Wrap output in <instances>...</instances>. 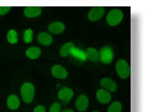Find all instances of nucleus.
<instances>
[{
    "label": "nucleus",
    "instance_id": "f257e3e1",
    "mask_svg": "<svg viewBox=\"0 0 147 112\" xmlns=\"http://www.w3.org/2000/svg\"><path fill=\"white\" fill-rule=\"evenodd\" d=\"M35 89L32 84L30 82H26L21 87V93L22 98L24 101L29 103L32 101L34 95Z\"/></svg>",
    "mask_w": 147,
    "mask_h": 112
},
{
    "label": "nucleus",
    "instance_id": "f03ea898",
    "mask_svg": "<svg viewBox=\"0 0 147 112\" xmlns=\"http://www.w3.org/2000/svg\"><path fill=\"white\" fill-rule=\"evenodd\" d=\"M116 71L120 78L126 79L130 74V68L125 60H119L115 65Z\"/></svg>",
    "mask_w": 147,
    "mask_h": 112
},
{
    "label": "nucleus",
    "instance_id": "7ed1b4c3",
    "mask_svg": "<svg viewBox=\"0 0 147 112\" xmlns=\"http://www.w3.org/2000/svg\"><path fill=\"white\" fill-rule=\"evenodd\" d=\"M123 16V13L121 10L117 9H112L107 15V22L108 24L111 26L116 25L121 22Z\"/></svg>",
    "mask_w": 147,
    "mask_h": 112
},
{
    "label": "nucleus",
    "instance_id": "20e7f679",
    "mask_svg": "<svg viewBox=\"0 0 147 112\" xmlns=\"http://www.w3.org/2000/svg\"><path fill=\"white\" fill-rule=\"evenodd\" d=\"M99 58L104 64H110L114 58V52L110 47H105L100 50Z\"/></svg>",
    "mask_w": 147,
    "mask_h": 112
},
{
    "label": "nucleus",
    "instance_id": "39448f33",
    "mask_svg": "<svg viewBox=\"0 0 147 112\" xmlns=\"http://www.w3.org/2000/svg\"><path fill=\"white\" fill-rule=\"evenodd\" d=\"M105 13V9L103 7H94L88 13V19L91 21H97L102 18Z\"/></svg>",
    "mask_w": 147,
    "mask_h": 112
},
{
    "label": "nucleus",
    "instance_id": "423d86ee",
    "mask_svg": "<svg viewBox=\"0 0 147 112\" xmlns=\"http://www.w3.org/2000/svg\"><path fill=\"white\" fill-rule=\"evenodd\" d=\"M73 96V91L69 88L65 87L61 89L58 94V97L61 101H63V103H67L71 100Z\"/></svg>",
    "mask_w": 147,
    "mask_h": 112
},
{
    "label": "nucleus",
    "instance_id": "0eeeda50",
    "mask_svg": "<svg viewBox=\"0 0 147 112\" xmlns=\"http://www.w3.org/2000/svg\"><path fill=\"white\" fill-rule=\"evenodd\" d=\"M89 100L87 97L84 95H80L77 99L75 105L77 110L80 111H86L88 107Z\"/></svg>",
    "mask_w": 147,
    "mask_h": 112
},
{
    "label": "nucleus",
    "instance_id": "6e6552de",
    "mask_svg": "<svg viewBox=\"0 0 147 112\" xmlns=\"http://www.w3.org/2000/svg\"><path fill=\"white\" fill-rule=\"evenodd\" d=\"M51 71L53 76L59 79H65L68 76L67 70L60 65L53 66L51 69Z\"/></svg>",
    "mask_w": 147,
    "mask_h": 112
},
{
    "label": "nucleus",
    "instance_id": "1a4fd4ad",
    "mask_svg": "<svg viewBox=\"0 0 147 112\" xmlns=\"http://www.w3.org/2000/svg\"><path fill=\"white\" fill-rule=\"evenodd\" d=\"M96 97L98 101L103 104L108 103L111 100V95L109 92L104 89H99L96 93Z\"/></svg>",
    "mask_w": 147,
    "mask_h": 112
},
{
    "label": "nucleus",
    "instance_id": "9d476101",
    "mask_svg": "<svg viewBox=\"0 0 147 112\" xmlns=\"http://www.w3.org/2000/svg\"><path fill=\"white\" fill-rule=\"evenodd\" d=\"M41 12H42L41 7H38V6L26 7L24 11L25 16L30 18L38 16L41 14Z\"/></svg>",
    "mask_w": 147,
    "mask_h": 112
},
{
    "label": "nucleus",
    "instance_id": "9b49d317",
    "mask_svg": "<svg viewBox=\"0 0 147 112\" xmlns=\"http://www.w3.org/2000/svg\"><path fill=\"white\" fill-rule=\"evenodd\" d=\"M65 28V26L63 23L60 22H55L52 23L49 25L48 30L50 32L53 34H58L63 32Z\"/></svg>",
    "mask_w": 147,
    "mask_h": 112
},
{
    "label": "nucleus",
    "instance_id": "f8f14e48",
    "mask_svg": "<svg viewBox=\"0 0 147 112\" xmlns=\"http://www.w3.org/2000/svg\"><path fill=\"white\" fill-rule=\"evenodd\" d=\"M37 40L39 43L43 45H50L52 43V37L48 33L41 32L38 35Z\"/></svg>",
    "mask_w": 147,
    "mask_h": 112
},
{
    "label": "nucleus",
    "instance_id": "ddd939ff",
    "mask_svg": "<svg viewBox=\"0 0 147 112\" xmlns=\"http://www.w3.org/2000/svg\"><path fill=\"white\" fill-rule=\"evenodd\" d=\"M100 84L103 87L111 92H115L117 90V84L111 79L104 78L100 80Z\"/></svg>",
    "mask_w": 147,
    "mask_h": 112
},
{
    "label": "nucleus",
    "instance_id": "4468645a",
    "mask_svg": "<svg viewBox=\"0 0 147 112\" xmlns=\"http://www.w3.org/2000/svg\"><path fill=\"white\" fill-rule=\"evenodd\" d=\"M7 105L11 110L17 109L20 105V100L18 96L15 95H10L7 100Z\"/></svg>",
    "mask_w": 147,
    "mask_h": 112
},
{
    "label": "nucleus",
    "instance_id": "2eb2a0df",
    "mask_svg": "<svg viewBox=\"0 0 147 112\" xmlns=\"http://www.w3.org/2000/svg\"><path fill=\"white\" fill-rule=\"evenodd\" d=\"M86 58L92 62H96L99 59V53L98 50L94 48H89L85 52Z\"/></svg>",
    "mask_w": 147,
    "mask_h": 112
},
{
    "label": "nucleus",
    "instance_id": "dca6fc26",
    "mask_svg": "<svg viewBox=\"0 0 147 112\" xmlns=\"http://www.w3.org/2000/svg\"><path fill=\"white\" fill-rule=\"evenodd\" d=\"M41 53V50L36 47H31L26 50V54L28 57H29L30 59L35 60L38 58Z\"/></svg>",
    "mask_w": 147,
    "mask_h": 112
},
{
    "label": "nucleus",
    "instance_id": "f3484780",
    "mask_svg": "<svg viewBox=\"0 0 147 112\" xmlns=\"http://www.w3.org/2000/svg\"><path fill=\"white\" fill-rule=\"evenodd\" d=\"M75 47V45L72 42H68L61 47L60 49V55L61 56L66 57L68 56L70 54L71 50Z\"/></svg>",
    "mask_w": 147,
    "mask_h": 112
},
{
    "label": "nucleus",
    "instance_id": "a211bd4d",
    "mask_svg": "<svg viewBox=\"0 0 147 112\" xmlns=\"http://www.w3.org/2000/svg\"><path fill=\"white\" fill-rule=\"evenodd\" d=\"M70 54H71L73 56H75L77 58H79L82 60H86V55H85V53L83 52L82 50L76 48L75 47L72 48V50H71Z\"/></svg>",
    "mask_w": 147,
    "mask_h": 112
},
{
    "label": "nucleus",
    "instance_id": "6ab92c4d",
    "mask_svg": "<svg viewBox=\"0 0 147 112\" xmlns=\"http://www.w3.org/2000/svg\"><path fill=\"white\" fill-rule=\"evenodd\" d=\"M122 104L118 101L114 102L108 108L107 112H121L122 110Z\"/></svg>",
    "mask_w": 147,
    "mask_h": 112
},
{
    "label": "nucleus",
    "instance_id": "aec40b11",
    "mask_svg": "<svg viewBox=\"0 0 147 112\" xmlns=\"http://www.w3.org/2000/svg\"><path fill=\"white\" fill-rule=\"evenodd\" d=\"M7 40L11 44H16L18 42V34L14 30H10L7 34Z\"/></svg>",
    "mask_w": 147,
    "mask_h": 112
},
{
    "label": "nucleus",
    "instance_id": "412c9836",
    "mask_svg": "<svg viewBox=\"0 0 147 112\" xmlns=\"http://www.w3.org/2000/svg\"><path fill=\"white\" fill-rule=\"evenodd\" d=\"M33 32L31 29H27L24 33V40L26 43H30L32 41Z\"/></svg>",
    "mask_w": 147,
    "mask_h": 112
},
{
    "label": "nucleus",
    "instance_id": "4be33fe9",
    "mask_svg": "<svg viewBox=\"0 0 147 112\" xmlns=\"http://www.w3.org/2000/svg\"><path fill=\"white\" fill-rule=\"evenodd\" d=\"M61 106L59 103L55 102L51 106L50 109V112H60Z\"/></svg>",
    "mask_w": 147,
    "mask_h": 112
},
{
    "label": "nucleus",
    "instance_id": "5701e85b",
    "mask_svg": "<svg viewBox=\"0 0 147 112\" xmlns=\"http://www.w3.org/2000/svg\"><path fill=\"white\" fill-rule=\"evenodd\" d=\"M11 6H0V15L6 14L11 9Z\"/></svg>",
    "mask_w": 147,
    "mask_h": 112
},
{
    "label": "nucleus",
    "instance_id": "b1692460",
    "mask_svg": "<svg viewBox=\"0 0 147 112\" xmlns=\"http://www.w3.org/2000/svg\"><path fill=\"white\" fill-rule=\"evenodd\" d=\"M34 112H45V108L43 105H38L34 110Z\"/></svg>",
    "mask_w": 147,
    "mask_h": 112
},
{
    "label": "nucleus",
    "instance_id": "393cba45",
    "mask_svg": "<svg viewBox=\"0 0 147 112\" xmlns=\"http://www.w3.org/2000/svg\"><path fill=\"white\" fill-rule=\"evenodd\" d=\"M61 112H74V111H73V110H71V109H66Z\"/></svg>",
    "mask_w": 147,
    "mask_h": 112
},
{
    "label": "nucleus",
    "instance_id": "a878e982",
    "mask_svg": "<svg viewBox=\"0 0 147 112\" xmlns=\"http://www.w3.org/2000/svg\"><path fill=\"white\" fill-rule=\"evenodd\" d=\"M92 112H99V111H92Z\"/></svg>",
    "mask_w": 147,
    "mask_h": 112
}]
</instances>
